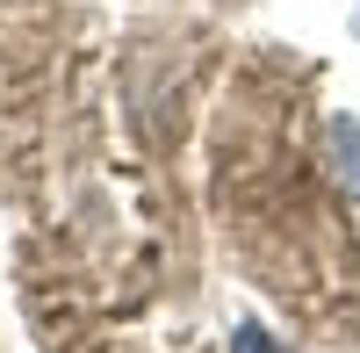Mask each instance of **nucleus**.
Here are the masks:
<instances>
[{
  "label": "nucleus",
  "instance_id": "nucleus-1",
  "mask_svg": "<svg viewBox=\"0 0 360 353\" xmlns=\"http://www.w3.org/2000/svg\"><path fill=\"white\" fill-rule=\"evenodd\" d=\"M217 231L303 332L360 339V245L310 152L303 72L281 58H245L217 101Z\"/></svg>",
  "mask_w": 360,
  "mask_h": 353
}]
</instances>
